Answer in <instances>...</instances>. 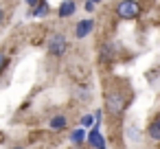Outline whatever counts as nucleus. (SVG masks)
Masks as SVG:
<instances>
[{
    "label": "nucleus",
    "instance_id": "obj_1",
    "mask_svg": "<svg viewBox=\"0 0 160 149\" xmlns=\"http://www.w3.org/2000/svg\"><path fill=\"white\" fill-rule=\"evenodd\" d=\"M105 107H108V112H110L112 116L123 114L125 107H127L125 94H121V92H108V94H105Z\"/></svg>",
    "mask_w": 160,
    "mask_h": 149
},
{
    "label": "nucleus",
    "instance_id": "obj_2",
    "mask_svg": "<svg viewBox=\"0 0 160 149\" xmlns=\"http://www.w3.org/2000/svg\"><path fill=\"white\" fill-rule=\"evenodd\" d=\"M116 16L123 20H136L140 16V5L136 0H121L116 5Z\"/></svg>",
    "mask_w": 160,
    "mask_h": 149
},
{
    "label": "nucleus",
    "instance_id": "obj_3",
    "mask_svg": "<svg viewBox=\"0 0 160 149\" xmlns=\"http://www.w3.org/2000/svg\"><path fill=\"white\" fill-rule=\"evenodd\" d=\"M46 48H48V53H51V55L62 57V55L66 53V48H68V42H66V37H64L62 33H55V35H51V40H48Z\"/></svg>",
    "mask_w": 160,
    "mask_h": 149
},
{
    "label": "nucleus",
    "instance_id": "obj_4",
    "mask_svg": "<svg viewBox=\"0 0 160 149\" xmlns=\"http://www.w3.org/2000/svg\"><path fill=\"white\" fill-rule=\"evenodd\" d=\"M92 29H94V20H92V18H86V20L77 22V27H75V37H77V40H83V37H88V35L92 33Z\"/></svg>",
    "mask_w": 160,
    "mask_h": 149
},
{
    "label": "nucleus",
    "instance_id": "obj_5",
    "mask_svg": "<svg viewBox=\"0 0 160 149\" xmlns=\"http://www.w3.org/2000/svg\"><path fill=\"white\" fill-rule=\"evenodd\" d=\"M88 142H90L94 149H108V147H105V140H103V136L99 134V127H97V125L92 127V132H90V136H88Z\"/></svg>",
    "mask_w": 160,
    "mask_h": 149
},
{
    "label": "nucleus",
    "instance_id": "obj_6",
    "mask_svg": "<svg viewBox=\"0 0 160 149\" xmlns=\"http://www.w3.org/2000/svg\"><path fill=\"white\" fill-rule=\"evenodd\" d=\"M75 0H64V2L59 5V11H57V16L59 18H70L72 13H75Z\"/></svg>",
    "mask_w": 160,
    "mask_h": 149
},
{
    "label": "nucleus",
    "instance_id": "obj_7",
    "mask_svg": "<svg viewBox=\"0 0 160 149\" xmlns=\"http://www.w3.org/2000/svg\"><path fill=\"white\" fill-rule=\"evenodd\" d=\"M46 13H48V5L44 2V0H40V2L33 7V11H31V16H33V18H44Z\"/></svg>",
    "mask_w": 160,
    "mask_h": 149
},
{
    "label": "nucleus",
    "instance_id": "obj_8",
    "mask_svg": "<svg viewBox=\"0 0 160 149\" xmlns=\"http://www.w3.org/2000/svg\"><path fill=\"white\" fill-rule=\"evenodd\" d=\"M48 125H51V129H57V132H59V129H64V127L68 125V118H66V116H53Z\"/></svg>",
    "mask_w": 160,
    "mask_h": 149
},
{
    "label": "nucleus",
    "instance_id": "obj_9",
    "mask_svg": "<svg viewBox=\"0 0 160 149\" xmlns=\"http://www.w3.org/2000/svg\"><path fill=\"white\" fill-rule=\"evenodd\" d=\"M149 136H151V140H160V118L158 116L149 125Z\"/></svg>",
    "mask_w": 160,
    "mask_h": 149
},
{
    "label": "nucleus",
    "instance_id": "obj_10",
    "mask_svg": "<svg viewBox=\"0 0 160 149\" xmlns=\"http://www.w3.org/2000/svg\"><path fill=\"white\" fill-rule=\"evenodd\" d=\"M83 138H86V134H83V129H75V132L70 134V140H72L75 145H81V142H83Z\"/></svg>",
    "mask_w": 160,
    "mask_h": 149
},
{
    "label": "nucleus",
    "instance_id": "obj_11",
    "mask_svg": "<svg viewBox=\"0 0 160 149\" xmlns=\"http://www.w3.org/2000/svg\"><path fill=\"white\" fill-rule=\"evenodd\" d=\"M7 64H9V57H7V53H5V51H0V72H2V70L7 68Z\"/></svg>",
    "mask_w": 160,
    "mask_h": 149
},
{
    "label": "nucleus",
    "instance_id": "obj_12",
    "mask_svg": "<svg viewBox=\"0 0 160 149\" xmlns=\"http://www.w3.org/2000/svg\"><path fill=\"white\" fill-rule=\"evenodd\" d=\"M81 125H83V127H90V125H94V116H92V114H86V116L81 118Z\"/></svg>",
    "mask_w": 160,
    "mask_h": 149
},
{
    "label": "nucleus",
    "instance_id": "obj_13",
    "mask_svg": "<svg viewBox=\"0 0 160 149\" xmlns=\"http://www.w3.org/2000/svg\"><path fill=\"white\" fill-rule=\"evenodd\" d=\"M38 2H40V0H27V5H29V7H31V9H33V7H35V5H38Z\"/></svg>",
    "mask_w": 160,
    "mask_h": 149
},
{
    "label": "nucleus",
    "instance_id": "obj_14",
    "mask_svg": "<svg viewBox=\"0 0 160 149\" xmlns=\"http://www.w3.org/2000/svg\"><path fill=\"white\" fill-rule=\"evenodd\" d=\"M2 20H5V11H2V7H0V24H2Z\"/></svg>",
    "mask_w": 160,
    "mask_h": 149
},
{
    "label": "nucleus",
    "instance_id": "obj_15",
    "mask_svg": "<svg viewBox=\"0 0 160 149\" xmlns=\"http://www.w3.org/2000/svg\"><path fill=\"white\" fill-rule=\"evenodd\" d=\"M88 2H92V5H94V2H99V0H88Z\"/></svg>",
    "mask_w": 160,
    "mask_h": 149
},
{
    "label": "nucleus",
    "instance_id": "obj_16",
    "mask_svg": "<svg viewBox=\"0 0 160 149\" xmlns=\"http://www.w3.org/2000/svg\"><path fill=\"white\" fill-rule=\"evenodd\" d=\"M13 149H24V147H13Z\"/></svg>",
    "mask_w": 160,
    "mask_h": 149
},
{
    "label": "nucleus",
    "instance_id": "obj_17",
    "mask_svg": "<svg viewBox=\"0 0 160 149\" xmlns=\"http://www.w3.org/2000/svg\"><path fill=\"white\" fill-rule=\"evenodd\" d=\"M72 149H81V147H72Z\"/></svg>",
    "mask_w": 160,
    "mask_h": 149
}]
</instances>
